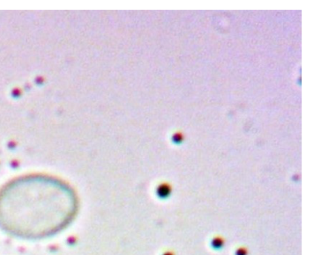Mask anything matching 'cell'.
I'll return each mask as SVG.
<instances>
[{"instance_id":"277c9868","label":"cell","mask_w":310,"mask_h":255,"mask_svg":"<svg viewBox=\"0 0 310 255\" xmlns=\"http://www.w3.org/2000/svg\"><path fill=\"white\" fill-rule=\"evenodd\" d=\"M12 93L15 96H19L21 94V90L18 88H15L12 91Z\"/></svg>"},{"instance_id":"7a4b0ae2","label":"cell","mask_w":310,"mask_h":255,"mask_svg":"<svg viewBox=\"0 0 310 255\" xmlns=\"http://www.w3.org/2000/svg\"><path fill=\"white\" fill-rule=\"evenodd\" d=\"M249 250L245 246H240L238 247L235 253V255H248Z\"/></svg>"},{"instance_id":"3957f363","label":"cell","mask_w":310,"mask_h":255,"mask_svg":"<svg viewBox=\"0 0 310 255\" xmlns=\"http://www.w3.org/2000/svg\"><path fill=\"white\" fill-rule=\"evenodd\" d=\"M35 81H36V83H37V84L41 85V84H43L44 83V79H43V77L38 76V77H37V79H36Z\"/></svg>"},{"instance_id":"6da1fadb","label":"cell","mask_w":310,"mask_h":255,"mask_svg":"<svg viewBox=\"0 0 310 255\" xmlns=\"http://www.w3.org/2000/svg\"><path fill=\"white\" fill-rule=\"evenodd\" d=\"M225 245V239L223 236L216 235L214 236L210 241V246L213 250L218 251L220 250Z\"/></svg>"}]
</instances>
